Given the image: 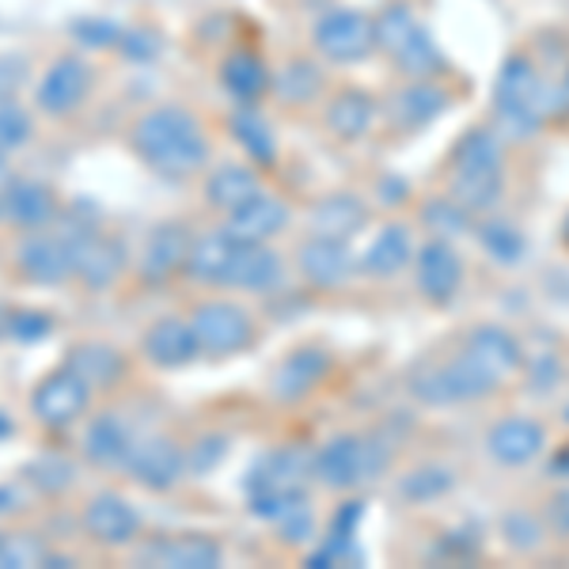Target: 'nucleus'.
<instances>
[{
	"label": "nucleus",
	"mask_w": 569,
	"mask_h": 569,
	"mask_svg": "<svg viewBox=\"0 0 569 569\" xmlns=\"http://www.w3.org/2000/svg\"><path fill=\"white\" fill-rule=\"evenodd\" d=\"M220 284H228V289H247V292H266V289H273V284H281V259L266 243H236Z\"/></svg>",
	"instance_id": "412c9836"
},
{
	"label": "nucleus",
	"mask_w": 569,
	"mask_h": 569,
	"mask_svg": "<svg viewBox=\"0 0 569 569\" xmlns=\"http://www.w3.org/2000/svg\"><path fill=\"white\" fill-rule=\"evenodd\" d=\"M259 176L243 163H220L213 176L206 179V198L209 206L220 209V213H232L236 206H243L247 198L259 194Z\"/></svg>",
	"instance_id": "2f4dec72"
},
{
	"label": "nucleus",
	"mask_w": 569,
	"mask_h": 569,
	"mask_svg": "<svg viewBox=\"0 0 569 569\" xmlns=\"http://www.w3.org/2000/svg\"><path fill=\"white\" fill-rule=\"evenodd\" d=\"M88 402H91V383L66 365V369L50 372L31 391V415L46 429H69L88 415Z\"/></svg>",
	"instance_id": "0eeeda50"
},
{
	"label": "nucleus",
	"mask_w": 569,
	"mask_h": 569,
	"mask_svg": "<svg viewBox=\"0 0 569 569\" xmlns=\"http://www.w3.org/2000/svg\"><path fill=\"white\" fill-rule=\"evenodd\" d=\"M31 482L42 486V490H66V486H72V463L61 460V456H42V460L31 463Z\"/></svg>",
	"instance_id": "79ce46f5"
},
{
	"label": "nucleus",
	"mask_w": 569,
	"mask_h": 569,
	"mask_svg": "<svg viewBox=\"0 0 569 569\" xmlns=\"http://www.w3.org/2000/svg\"><path fill=\"white\" fill-rule=\"evenodd\" d=\"M232 247H236V240L224 232V228H220V232H209V236H198L187 254V278H194L198 284H220L224 281L228 259H232Z\"/></svg>",
	"instance_id": "7c9ffc66"
},
{
	"label": "nucleus",
	"mask_w": 569,
	"mask_h": 569,
	"mask_svg": "<svg viewBox=\"0 0 569 569\" xmlns=\"http://www.w3.org/2000/svg\"><path fill=\"white\" fill-rule=\"evenodd\" d=\"M190 327H194L201 353L228 357L254 346V319L240 305H232V300H206V305H198L190 311Z\"/></svg>",
	"instance_id": "39448f33"
},
{
	"label": "nucleus",
	"mask_w": 569,
	"mask_h": 569,
	"mask_svg": "<svg viewBox=\"0 0 569 569\" xmlns=\"http://www.w3.org/2000/svg\"><path fill=\"white\" fill-rule=\"evenodd\" d=\"M353 270H357V262L342 240L311 236V240L300 247V273H305L316 289H338V284H346L353 278Z\"/></svg>",
	"instance_id": "aec40b11"
},
{
	"label": "nucleus",
	"mask_w": 569,
	"mask_h": 569,
	"mask_svg": "<svg viewBox=\"0 0 569 569\" xmlns=\"http://www.w3.org/2000/svg\"><path fill=\"white\" fill-rule=\"evenodd\" d=\"M505 190V171L501 163L490 168H456L452 171V198L460 201L467 213H486L501 201Z\"/></svg>",
	"instance_id": "cd10ccee"
},
{
	"label": "nucleus",
	"mask_w": 569,
	"mask_h": 569,
	"mask_svg": "<svg viewBox=\"0 0 569 569\" xmlns=\"http://www.w3.org/2000/svg\"><path fill=\"white\" fill-rule=\"evenodd\" d=\"M72 254V278H80L88 289H107L122 278L126 247L114 236H103L96 228H72V236H61Z\"/></svg>",
	"instance_id": "6e6552de"
},
{
	"label": "nucleus",
	"mask_w": 569,
	"mask_h": 569,
	"mask_svg": "<svg viewBox=\"0 0 569 569\" xmlns=\"http://www.w3.org/2000/svg\"><path fill=\"white\" fill-rule=\"evenodd\" d=\"M0 543H4V539H0Z\"/></svg>",
	"instance_id": "6e6d98bb"
},
{
	"label": "nucleus",
	"mask_w": 569,
	"mask_h": 569,
	"mask_svg": "<svg viewBox=\"0 0 569 569\" xmlns=\"http://www.w3.org/2000/svg\"><path fill=\"white\" fill-rule=\"evenodd\" d=\"M365 224V206L353 194H330L323 201H316L308 217L311 236H323V240H350L357 228Z\"/></svg>",
	"instance_id": "a878e982"
},
{
	"label": "nucleus",
	"mask_w": 569,
	"mask_h": 569,
	"mask_svg": "<svg viewBox=\"0 0 569 569\" xmlns=\"http://www.w3.org/2000/svg\"><path fill=\"white\" fill-rule=\"evenodd\" d=\"M80 525H84L88 536L103 547H126V543H133L137 531H141V520H137L133 505L126 498H118V493H96V498L84 505Z\"/></svg>",
	"instance_id": "4468645a"
},
{
	"label": "nucleus",
	"mask_w": 569,
	"mask_h": 569,
	"mask_svg": "<svg viewBox=\"0 0 569 569\" xmlns=\"http://www.w3.org/2000/svg\"><path fill=\"white\" fill-rule=\"evenodd\" d=\"M486 448L505 467L531 463L539 456V448H543V426L531 418H501L486 437Z\"/></svg>",
	"instance_id": "5701e85b"
},
{
	"label": "nucleus",
	"mask_w": 569,
	"mask_h": 569,
	"mask_svg": "<svg viewBox=\"0 0 569 569\" xmlns=\"http://www.w3.org/2000/svg\"><path fill=\"white\" fill-rule=\"evenodd\" d=\"M380 467V452L361 437H335L319 448L311 475L330 490H350L361 479H372V471Z\"/></svg>",
	"instance_id": "1a4fd4ad"
},
{
	"label": "nucleus",
	"mask_w": 569,
	"mask_h": 569,
	"mask_svg": "<svg viewBox=\"0 0 569 569\" xmlns=\"http://www.w3.org/2000/svg\"><path fill=\"white\" fill-rule=\"evenodd\" d=\"M133 152L163 179H190L209 163V137L187 107H156L130 130Z\"/></svg>",
	"instance_id": "f257e3e1"
},
{
	"label": "nucleus",
	"mask_w": 569,
	"mask_h": 569,
	"mask_svg": "<svg viewBox=\"0 0 569 569\" xmlns=\"http://www.w3.org/2000/svg\"><path fill=\"white\" fill-rule=\"evenodd\" d=\"M278 525H281V539H284V543H305V539L311 536V528H316V520H311L308 505H300V509L284 512Z\"/></svg>",
	"instance_id": "a18cd8bd"
},
{
	"label": "nucleus",
	"mask_w": 569,
	"mask_h": 569,
	"mask_svg": "<svg viewBox=\"0 0 569 569\" xmlns=\"http://www.w3.org/2000/svg\"><path fill=\"white\" fill-rule=\"evenodd\" d=\"M12 171H8V163H4V156H0V206H4V194L12 190Z\"/></svg>",
	"instance_id": "3c124183"
},
{
	"label": "nucleus",
	"mask_w": 569,
	"mask_h": 569,
	"mask_svg": "<svg viewBox=\"0 0 569 569\" xmlns=\"http://www.w3.org/2000/svg\"><path fill=\"white\" fill-rule=\"evenodd\" d=\"M418 289L426 300H433V305H448V300L456 297V289H460L463 281V262L460 254L452 251V243L448 240H429L426 247L418 251Z\"/></svg>",
	"instance_id": "f3484780"
},
{
	"label": "nucleus",
	"mask_w": 569,
	"mask_h": 569,
	"mask_svg": "<svg viewBox=\"0 0 569 569\" xmlns=\"http://www.w3.org/2000/svg\"><path fill=\"white\" fill-rule=\"evenodd\" d=\"M376 99L369 91L361 88H342L335 91V96L327 99V110H323V122L327 130L338 137V141H357V137H365L372 130L376 122Z\"/></svg>",
	"instance_id": "b1692460"
},
{
	"label": "nucleus",
	"mask_w": 569,
	"mask_h": 569,
	"mask_svg": "<svg viewBox=\"0 0 569 569\" xmlns=\"http://www.w3.org/2000/svg\"><path fill=\"white\" fill-rule=\"evenodd\" d=\"M126 471L137 486L144 490H171L182 471H187V456L171 437L163 433H149L141 440H133L130 448V460H126Z\"/></svg>",
	"instance_id": "9d476101"
},
{
	"label": "nucleus",
	"mask_w": 569,
	"mask_h": 569,
	"mask_svg": "<svg viewBox=\"0 0 569 569\" xmlns=\"http://www.w3.org/2000/svg\"><path fill=\"white\" fill-rule=\"evenodd\" d=\"M156 566H171V569H213L220 566V547L206 536H179V539H163L152 550Z\"/></svg>",
	"instance_id": "473e14b6"
},
{
	"label": "nucleus",
	"mask_w": 569,
	"mask_h": 569,
	"mask_svg": "<svg viewBox=\"0 0 569 569\" xmlns=\"http://www.w3.org/2000/svg\"><path fill=\"white\" fill-rule=\"evenodd\" d=\"M289 224V206L278 194L259 190L254 198H247L243 206H236L224 220V232L236 243H266Z\"/></svg>",
	"instance_id": "ddd939ff"
},
{
	"label": "nucleus",
	"mask_w": 569,
	"mask_h": 569,
	"mask_svg": "<svg viewBox=\"0 0 569 569\" xmlns=\"http://www.w3.org/2000/svg\"><path fill=\"white\" fill-rule=\"evenodd\" d=\"M220 84L232 91L240 103H254V99H262L266 91L273 88V77L259 53L236 50V53H228L224 66H220Z\"/></svg>",
	"instance_id": "c85d7f7f"
},
{
	"label": "nucleus",
	"mask_w": 569,
	"mask_h": 569,
	"mask_svg": "<svg viewBox=\"0 0 569 569\" xmlns=\"http://www.w3.org/2000/svg\"><path fill=\"white\" fill-rule=\"evenodd\" d=\"M53 319L46 316V311H12L8 316V330H12L16 338H23V342H39V338L50 335Z\"/></svg>",
	"instance_id": "37998d69"
},
{
	"label": "nucleus",
	"mask_w": 569,
	"mask_h": 569,
	"mask_svg": "<svg viewBox=\"0 0 569 569\" xmlns=\"http://www.w3.org/2000/svg\"><path fill=\"white\" fill-rule=\"evenodd\" d=\"M421 31L418 16L410 4H388L380 12V20H376V50H383L388 58H395V53L402 50L415 34Z\"/></svg>",
	"instance_id": "e433bc0d"
},
{
	"label": "nucleus",
	"mask_w": 569,
	"mask_h": 569,
	"mask_svg": "<svg viewBox=\"0 0 569 569\" xmlns=\"http://www.w3.org/2000/svg\"><path fill=\"white\" fill-rule=\"evenodd\" d=\"M66 365L77 376H84L91 388H114V383L126 376V357L118 353L114 346H103V342L72 346Z\"/></svg>",
	"instance_id": "c756f323"
},
{
	"label": "nucleus",
	"mask_w": 569,
	"mask_h": 569,
	"mask_svg": "<svg viewBox=\"0 0 569 569\" xmlns=\"http://www.w3.org/2000/svg\"><path fill=\"white\" fill-rule=\"evenodd\" d=\"M463 353L479 365L482 376L493 383V388H501L509 376H517L520 369H525V350H520L517 338H512L509 330H501V327L471 330V335H467Z\"/></svg>",
	"instance_id": "f8f14e48"
},
{
	"label": "nucleus",
	"mask_w": 569,
	"mask_h": 569,
	"mask_svg": "<svg viewBox=\"0 0 569 569\" xmlns=\"http://www.w3.org/2000/svg\"><path fill=\"white\" fill-rule=\"evenodd\" d=\"M528 380H531V391H550L558 380V361L555 357H539V361L528 369Z\"/></svg>",
	"instance_id": "09e8293b"
},
{
	"label": "nucleus",
	"mask_w": 569,
	"mask_h": 569,
	"mask_svg": "<svg viewBox=\"0 0 569 569\" xmlns=\"http://www.w3.org/2000/svg\"><path fill=\"white\" fill-rule=\"evenodd\" d=\"M479 240L486 247V254L498 262H517L525 254V236L509 220H486V224H479Z\"/></svg>",
	"instance_id": "4c0bfd02"
},
{
	"label": "nucleus",
	"mask_w": 569,
	"mask_h": 569,
	"mask_svg": "<svg viewBox=\"0 0 569 569\" xmlns=\"http://www.w3.org/2000/svg\"><path fill=\"white\" fill-rule=\"evenodd\" d=\"M410 391L418 395L421 402H433V407H448V402H471L482 399V395L498 391L490 380L482 376L479 365L467 353H460L448 365H421L410 380Z\"/></svg>",
	"instance_id": "423d86ee"
},
{
	"label": "nucleus",
	"mask_w": 569,
	"mask_h": 569,
	"mask_svg": "<svg viewBox=\"0 0 569 569\" xmlns=\"http://www.w3.org/2000/svg\"><path fill=\"white\" fill-rule=\"evenodd\" d=\"M505 539L509 543H517L520 550H531L539 543V520L528 517V512H512V517H505Z\"/></svg>",
	"instance_id": "c03bdc74"
},
{
	"label": "nucleus",
	"mask_w": 569,
	"mask_h": 569,
	"mask_svg": "<svg viewBox=\"0 0 569 569\" xmlns=\"http://www.w3.org/2000/svg\"><path fill=\"white\" fill-rule=\"evenodd\" d=\"M31 114H27L23 107L16 103H0V156L23 149L27 141H31Z\"/></svg>",
	"instance_id": "ea45409f"
},
{
	"label": "nucleus",
	"mask_w": 569,
	"mask_h": 569,
	"mask_svg": "<svg viewBox=\"0 0 569 569\" xmlns=\"http://www.w3.org/2000/svg\"><path fill=\"white\" fill-rule=\"evenodd\" d=\"M566 240H569V220H566Z\"/></svg>",
	"instance_id": "5fc2aeb1"
},
{
	"label": "nucleus",
	"mask_w": 569,
	"mask_h": 569,
	"mask_svg": "<svg viewBox=\"0 0 569 569\" xmlns=\"http://www.w3.org/2000/svg\"><path fill=\"white\" fill-rule=\"evenodd\" d=\"M330 372V357L323 350H292L284 361L273 369V395L284 402H297L305 399V395H311L323 383V376Z\"/></svg>",
	"instance_id": "4be33fe9"
},
{
	"label": "nucleus",
	"mask_w": 569,
	"mask_h": 569,
	"mask_svg": "<svg viewBox=\"0 0 569 569\" xmlns=\"http://www.w3.org/2000/svg\"><path fill=\"white\" fill-rule=\"evenodd\" d=\"M16 270L34 284H66L72 278V254L61 236L34 232L16 251Z\"/></svg>",
	"instance_id": "2eb2a0df"
},
{
	"label": "nucleus",
	"mask_w": 569,
	"mask_h": 569,
	"mask_svg": "<svg viewBox=\"0 0 569 569\" xmlns=\"http://www.w3.org/2000/svg\"><path fill=\"white\" fill-rule=\"evenodd\" d=\"M273 91H278L284 103H311L323 91V72L305 58L284 61V69L273 77Z\"/></svg>",
	"instance_id": "c9c22d12"
},
{
	"label": "nucleus",
	"mask_w": 569,
	"mask_h": 569,
	"mask_svg": "<svg viewBox=\"0 0 569 569\" xmlns=\"http://www.w3.org/2000/svg\"><path fill=\"white\" fill-rule=\"evenodd\" d=\"M133 437L126 433L122 418L114 415H99L88 421L84 429V460L96 467H126L130 460Z\"/></svg>",
	"instance_id": "393cba45"
},
{
	"label": "nucleus",
	"mask_w": 569,
	"mask_h": 569,
	"mask_svg": "<svg viewBox=\"0 0 569 569\" xmlns=\"http://www.w3.org/2000/svg\"><path fill=\"white\" fill-rule=\"evenodd\" d=\"M311 42L335 66H353V61H365L376 50V20L357 12V8H330V12L319 16Z\"/></svg>",
	"instance_id": "20e7f679"
},
{
	"label": "nucleus",
	"mask_w": 569,
	"mask_h": 569,
	"mask_svg": "<svg viewBox=\"0 0 569 569\" xmlns=\"http://www.w3.org/2000/svg\"><path fill=\"white\" fill-rule=\"evenodd\" d=\"M141 350H144V357H149V365H156V369H182V365H190L201 353V346L194 338L190 319L163 316V319H156L149 330H144Z\"/></svg>",
	"instance_id": "dca6fc26"
},
{
	"label": "nucleus",
	"mask_w": 569,
	"mask_h": 569,
	"mask_svg": "<svg viewBox=\"0 0 569 569\" xmlns=\"http://www.w3.org/2000/svg\"><path fill=\"white\" fill-rule=\"evenodd\" d=\"M467 220H471V213H467L456 198H433L426 206V224H429V232H433L437 240H448V236L467 232Z\"/></svg>",
	"instance_id": "58836bf2"
},
{
	"label": "nucleus",
	"mask_w": 569,
	"mask_h": 569,
	"mask_svg": "<svg viewBox=\"0 0 569 569\" xmlns=\"http://www.w3.org/2000/svg\"><path fill=\"white\" fill-rule=\"evenodd\" d=\"M88 88H91V66L84 58H77V53H66V58H58L42 72L39 91H34V103H39L42 114L66 118L84 103Z\"/></svg>",
	"instance_id": "9b49d317"
},
{
	"label": "nucleus",
	"mask_w": 569,
	"mask_h": 569,
	"mask_svg": "<svg viewBox=\"0 0 569 569\" xmlns=\"http://www.w3.org/2000/svg\"><path fill=\"white\" fill-rule=\"evenodd\" d=\"M228 126H232L236 141L243 144V152L251 156V160H259V163L278 160V141H273V130H270V122H266L259 110H254V103H243L240 110H232Z\"/></svg>",
	"instance_id": "f704fd0d"
},
{
	"label": "nucleus",
	"mask_w": 569,
	"mask_h": 569,
	"mask_svg": "<svg viewBox=\"0 0 569 569\" xmlns=\"http://www.w3.org/2000/svg\"><path fill=\"white\" fill-rule=\"evenodd\" d=\"M547 520H550V528H555L558 536L569 539V490H558L555 498L547 501Z\"/></svg>",
	"instance_id": "8fccbe9b"
},
{
	"label": "nucleus",
	"mask_w": 569,
	"mask_h": 569,
	"mask_svg": "<svg viewBox=\"0 0 569 569\" xmlns=\"http://www.w3.org/2000/svg\"><path fill=\"white\" fill-rule=\"evenodd\" d=\"M77 39L84 46H114V42H122V31H118V23H107V20H84V23H77Z\"/></svg>",
	"instance_id": "49530a36"
},
{
	"label": "nucleus",
	"mask_w": 569,
	"mask_h": 569,
	"mask_svg": "<svg viewBox=\"0 0 569 569\" xmlns=\"http://www.w3.org/2000/svg\"><path fill=\"white\" fill-rule=\"evenodd\" d=\"M558 467H562V471H569V448H566L562 456H558Z\"/></svg>",
	"instance_id": "864d4df0"
},
{
	"label": "nucleus",
	"mask_w": 569,
	"mask_h": 569,
	"mask_svg": "<svg viewBox=\"0 0 569 569\" xmlns=\"http://www.w3.org/2000/svg\"><path fill=\"white\" fill-rule=\"evenodd\" d=\"M8 433H12V421H8V415L0 410V437H8Z\"/></svg>",
	"instance_id": "603ef678"
},
{
	"label": "nucleus",
	"mask_w": 569,
	"mask_h": 569,
	"mask_svg": "<svg viewBox=\"0 0 569 569\" xmlns=\"http://www.w3.org/2000/svg\"><path fill=\"white\" fill-rule=\"evenodd\" d=\"M190 232L182 224H156L141 251V278L144 281H168L179 270H187Z\"/></svg>",
	"instance_id": "6ab92c4d"
},
{
	"label": "nucleus",
	"mask_w": 569,
	"mask_h": 569,
	"mask_svg": "<svg viewBox=\"0 0 569 569\" xmlns=\"http://www.w3.org/2000/svg\"><path fill=\"white\" fill-rule=\"evenodd\" d=\"M558 91L550 88V80L539 72V66L525 53L509 58L501 66L498 88H493V107H498L501 126L512 137H528L547 122V114L558 110Z\"/></svg>",
	"instance_id": "f03ea898"
},
{
	"label": "nucleus",
	"mask_w": 569,
	"mask_h": 569,
	"mask_svg": "<svg viewBox=\"0 0 569 569\" xmlns=\"http://www.w3.org/2000/svg\"><path fill=\"white\" fill-rule=\"evenodd\" d=\"M4 213L12 224L27 228V232H34V228H46L58 213V198H53L50 187H42V182H12V190L4 194Z\"/></svg>",
	"instance_id": "bb28decb"
},
{
	"label": "nucleus",
	"mask_w": 569,
	"mask_h": 569,
	"mask_svg": "<svg viewBox=\"0 0 569 569\" xmlns=\"http://www.w3.org/2000/svg\"><path fill=\"white\" fill-rule=\"evenodd\" d=\"M308 460L300 452H273L251 475V512L262 520H278L284 512L308 505Z\"/></svg>",
	"instance_id": "7ed1b4c3"
},
{
	"label": "nucleus",
	"mask_w": 569,
	"mask_h": 569,
	"mask_svg": "<svg viewBox=\"0 0 569 569\" xmlns=\"http://www.w3.org/2000/svg\"><path fill=\"white\" fill-rule=\"evenodd\" d=\"M448 107V91L437 80H410L407 88L395 91V99L388 103V118L395 130L415 133L426 130L433 118H440V110Z\"/></svg>",
	"instance_id": "a211bd4d"
},
{
	"label": "nucleus",
	"mask_w": 569,
	"mask_h": 569,
	"mask_svg": "<svg viewBox=\"0 0 569 569\" xmlns=\"http://www.w3.org/2000/svg\"><path fill=\"white\" fill-rule=\"evenodd\" d=\"M410 254H415L410 232L402 224H391V228H383L369 251H365V270H369L372 278H391V273H399L402 266L410 262Z\"/></svg>",
	"instance_id": "72a5a7b5"
},
{
	"label": "nucleus",
	"mask_w": 569,
	"mask_h": 569,
	"mask_svg": "<svg viewBox=\"0 0 569 569\" xmlns=\"http://www.w3.org/2000/svg\"><path fill=\"white\" fill-rule=\"evenodd\" d=\"M23 72H27V66L20 58H0V103H12Z\"/></svg>",
	"instance_id": "de8ad7c7"
},
{
	"label": "nucleus",
	"mask_w": 569,
	"mask_h": 569,
	"mask_svg": "<svg viewBox=\"0 0 569 569\" xmlns=\"http://www.w3.org/2000/svg\"><path fill=\"white\" fill-rule=\"evenodd\" d=\"M448 486H452V471H445V467H426V471H415L402 482V493L415 501H429V498H437V493H445Z\"/></svg>",
	"instance_id": "a19ab883"
}]
</instances>
